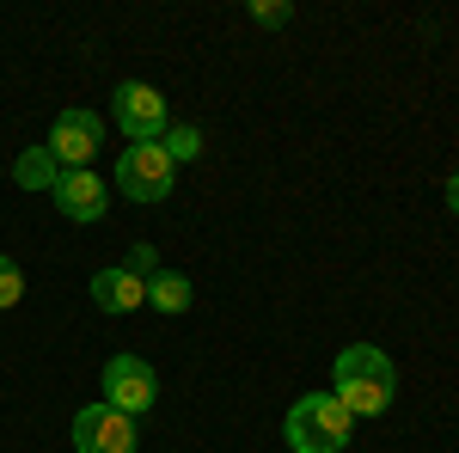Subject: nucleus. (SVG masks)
<instances>
[{
	"mask_svg": "<svg viewBox=\"0 0 459 453\" xmlns=\"http://www.w3.org/2000/svg\"><path fill=\"white\" fill-rule=\"evenodd\" d=\"M160 147L172 153V166H190V160L203 153V129H196V123H172V129L160 135Z\"/></svg>",
	"mask_w": 459,
	"mask_h": 453,
	"instance_id": "obj_12",
	"label": "nucleus"
},
{
	"mask_svg": "<svg viewBox=\"0 0 459 453\" xmlns=\"http://www.w3.org/2000/svg\"><path fill=\"white\" fill-rule=\"evenodd\" d=\"M110 123L129 135V147H142V141H160L166 129H172L166 92H160V86H147V80H123V86L110 92Z\"/></svg>",
	"mask_w": 459,
	"mask_h": 453,
	"instance_id": "obj_3",
	"label": "nucleus"
},
{
	"mask_svg": "<svg viewBox=\"0 0 459 453\" xmlns=\"http://www.w3.org/2000/svg\"><path fill=\"white\" fill-rule=\"evenodd\" d=\"M441 196H447V209H454V214H459V172H454V178H447V184H441Z\"/></svg>",
	"mask_w": 459,
	"mask_h": 453,
	"instance_id": "obj_16",
	"label": "nucleus"
},
{
	"mask_svg": "<svg viewBox=\"0 0 459 453\" xmlns=\"http://www.w3.org/2000/svg\"><path fill=\"white\" fill-rule=\"evenodd\" d=\"M99 141H105L99 110H62L56 129H49V153H56L62 172H86V166L99 160Z\"/></svg>",
	"mask_w": 459,
	"mask_h": 453,
	"instance_id": "obj_7",
	"label": "nucleus"
},
{
	"mask_svg": "<svg viewBox=\"0 0 459 453\" xmlns=\"http://www.w3.org/2000/svg\"><path fill=\"white\" fill-rule=\"evenodd\" d=\"M19 301H25V270H19V264L0 251V313H13Z\"/></svg>",
	"mask_w": 459,
	"mask_h": 453,
	"instance_id": "obj_13",
	"label": "nucleus"
},
{
	"mask_svg": "<svg viewBox=\"0 0 459 453\" xmlns=\"http://www.w3.org/2000/svg\"><path fill=\"white\" fill-rule=\"evenodd\" d=\"M123 270L147 282L153 270H160V245H147V240H142V245H129V264H123Z\"/></svg>",
	"mask_w": 459,
	"mask_h": 453,
	"instance_id": "obj_14",
	"label": "nucleus"
},
{
	"mask_svg": "<svg viewBox=\"0 0 459 453\" xmlns=\"http://www.w3.org/2000/svg\"><path fill=\"white\" fill-rule=\"evenodd\" d=\"M190 301H196V282L184 276V270H153L147 276V307L153 313L178 318V313H190Z\"/></svg>",
	"mask_w": 459,
	"mask_h": 453,
	"instance_id": "obj_10",
	"label": "nucleus"
},
{
	"mask_svg": "<svg viewBox=\"0 0 459 453\" xmlns=\"http://www.w3.org/2000/svg\"><path fill=\"white\" fill-rule=\"evenodd\" d=\"M56 178H62V166H56V153H49V141H43V147H25V153L13 160V184H19V190H43V196H49Z\"/></svg>",
	"mask_w": 459,
	"mask_h": 453,
	"instance_id": "obj_11",
	"label": "nucleus"
},
{
	"mask_svg": "<svg viewBox=\"0 0 459 453\" xmlns=\"http://www.w3.org/2000/svg\"><path fill=\"white\" fill-rule=\"evenodd\" d=\"M92 301H99V313H142L147 307V282L129 276L123 264H110L92 276Z\"/></svg>",
	"mask_w": 459,
	"mask_h": 453,
	"instance_id": "obj_9",
	"label": "nucleus"
},
{
	"mask_svg": "<svg viewBox=\"0 0 459 453\" xmlns=\"http://www.w3.org/2000/svg\"><path fill=\"white\" fill-rule=\"evenodd\" d=\"M153 398H160V374L147 368V355H110L105 362V405L110 411H123V417H147L153 411Z\"/></svg>",
	"mask_w": 459,
	"mask_h": 453,
	"instance_id": "obj_5",
	"label": "nucleus"
},
{
	"mask_svg": "<svg viewBox=\"0 0 459 453\" xmlns=\"http://www.w3.org/2000/svg\"><path fill=\"white\" fill-rule=\"evenodd\" d=\"M49 203H56V209L68 214V221H80V227H86V221H105V209H110V190H105V178H99L92 166H86V172H62V178H56Z\"/></svg>",
	"mask_w": 459,
	"mask_h": 453,
	"instance_id": "obj_8",
	"label": "nucleus"
},
{
	"mask_svg": "<svg viewBox=\"0 0 459 453\" xmlns=\"http://www.w3.org/2000/svg\"><path fill=\"white\" fill-rule=\"evenodd\" d=\"M392 392H398V368L380 344H350L331 362V398L350 411V417H386Z\"/></svg>",
	"mask_w": 459,
	"mask_h": 453,
	"instance_id": "obj_1",
	"label": "nucleus"
},
{
	"mask_svg": "<svg viewBox=\"0 0 459 453\" xmlns=\"http://www.w3.org/2000/svg\"><path fill=\"white\" fill-rule=\"evenodd\" d=\"M135 417H123V411H110L105 398L99 405H86V411H74V453H135Z\"/></svg>",
	"mask_w": 459,
	"mask_h": 453,
	"instance_id": "obj_6",
	"label": "nucleus"
},
{
	"mask_svg": "<svg viewBox=\"0 0 459 453\" xmlns=\"http://www.w3.org/2000/svg\"><path fill=\"white\" fill-rule=\"evenodd\" d=\"M172 153L160 147V141H142V147H123V160H117V190L129 196V203H166L172 196Z\"/></svg>",
	"mask_w": 459,
	"mask_h": 453,
	"instance_id": "obj_4",
	"label": "nucleus"
},
{
	"mask_svg": "<svg viewBox=\"0 0 459 453\" xmlns=\"http://www.w3.org/2000/svg\"><path fill=\"white\" fill-rule=\"evenodd\" d=\"M350 429H355V417L331 392H307V398H294V411L282 417V441L294 453H343L350 448Z\"/></svg>",
	"mask_w": 459,
	"mask_h": 453,
	"instance_id": "obj_2",
	"label": "nucleus"
},
{
	"mask_svg": "<svg viewBox=\"0 0 459 453\" xmlns=\"http://www.w3.org/2000/svg\"><path fill=\"white\" fill-rule=\"evenodd\" d=\"M251 19L276 31V25H288V19H294V6H282V0H251Z\"/></svg>",
	"mask_w": 459,
	"mask_h": 453,
	"instance_id": "obj_15",
	"label": "nucleus"
}]
</instances>
